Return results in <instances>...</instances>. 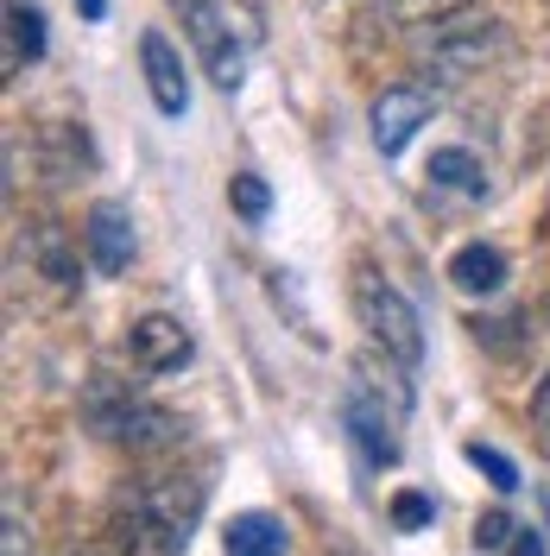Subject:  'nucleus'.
Instances as JSON below:
<instances>
[{
	"label": "nucleus",
	"mask_w": 550,
	"mask_h": 556,
	"mask_svg": "<svg viewBox=\"0 0 550 556\" xmlns=\"http://www.w3.org/2000/svg\"><path fill=\"white\" fill-rule=\"evenodd\" d=\"M177 20H184L190 45H197L209 83H215L222 96H235L247 83V33L235 26L228 0H177Z\"/></svg>",
	"instance_id": "4"
},
{
	"label": "nucleus",
	"mask_w": 550,
	"mask_h": 556,
	"mask_svg": "<svg viewBox=\"0 0 550 556\" xmlns=\"http://www.w3.org/2000/svg\"><path fill=\"white\" fill-rule=\"evenodd\" d=\"M430 519H437V500L430 493H399L392 500V531H424Z\"/></svg>",
	"instance_id": "19"
},
{
	"label": "nucleus",
	"mask_w": 550,
	"mask_h": 556,
	"mask_svg": "<svg viewBox=\"0 0 550 556\" xmlns=\"http://www.w3.org/2000/svg\"><path fill=\"white\" fill-rule=\"evenodd\" d=\"M513 538H518V525L507 519V513H482V519H475V551H507Z\"/></svg>",
	"instance_id": "20"
},
{
	"label": "nucleus",
	"mask_w": 550,
	"mask_h": 556,
	"mask_svg": "<svg viewBox=\"0 0 550 556\" xmlns=\"http://www.w3.org/2000/svg\"><path fill=\"white\" fill-rule=\"evenodd\" d=\"M500 20H437L430 38H424V70L430 76H443V83H462V76H475V70L500 51Z\"/></svg>",
	"instance_id": "5"
},
{
	"label": "nucleus",
	"mask_w": 550,
	"mask_h": 556,
	"mask_svg": "<svg viewBox=\"0 0 550 556\" xmlns=\"http://www.w3.org/2000/svg\"><path fill=\"white\" fill-rule=\"evenodd\" d=\"M291 551V525L278 513H235L222 531V556H285Z\"/></svg>",
	"instance_id": "11"
},
{
	"label": "nucleus",
	"mask_w": 550,
	"mask_h": 556,
	"mask_svg": "<svg viewBox=\"0 0 550 556\" xmlns=\"http://www.w3.org/2000/svg\"><path fill=\"white\" fill-rule=\"evenodd\" d=\"M83 417H89V430H96L102 443H127V450H159V443H172L177 430H184L165 405H152L146 392H134V386H121V380L89 386Z\"/></svg>",
	"instance_id": "2"
},
{
	"label": "nucleus",
	"mask_w": 550,
	"mask_h": 556,
	"mask_svg": "<svg viewBox=\"0 0 550 556\" xmlns=\"http://www.w3.org/2000/svg\"><path fill=\"white\" fill-rule=\"evenodd\" d=\"M430 114H437V89H424V83H392V89H379L374 108H367L379 159H399L417 139V127H430Z\"/></svg>",
	"instance_id": "6"
},
{
	"label": "nucleus",
	"mask_w": 550,
	"mask_h": 556,
	"mask_svg": "<svg viewBox=\"0 0 550 556\" xmlns=\"http://www.w3.org/2000/svg\"><path fill=\"white\" fill-rule=\"evenodd\" d=\"M139 70H146V89H152V108L165 121H184L190 114V76H184V58L165 33L139 38Z\"/></svg>",
	"instance_id": "9"
},
{
	"label": "nucleus",
	"mask_w": 550,
	"mask_h": 556,
	"mask_svg": "<svg viewBox=\"0 0 550 556\" xmlns=\"http://www.w3.org/2000/svg\"><path fill=\"white\" fill-rule=\"evenodd\" d=\"M83 241H89V260H96V273H127L134 266V215L127 203H96L89 208V228H83Z\"/></svg>",
	"instance_id": "10"
},
{
	"label": "nucleus",
	"mask_w": 550,
	"mask_h": 556,
	"mask_svg": "<svg viewBox=\"0 0 550 556\" xmlns=\"http://www.w3.org/2000/svg\"><path fill=\"white\" fill-rule=\"evenodd\" d=\"M342 430L354 437V450L367 455L374 468H392L399 462V417L379 405V392L367 380H354L342 392Z\"/></svg>",
	"instance_id": "7"
},
{
	"label": "nucleus",
	"mask_w": 550,
	"mask_h": 556,
	"mask_svg": "<svg viewBox=\"0 0 550 556\" xmlns=\"http://www.w3.org/2000/svg\"><path fill=\"white\" fill-rule=\"evenodd\" d=\"M76 13L83 20H108V0H76Z\"/></svg>",
	"instance_id": "24"
},
{
	"label": "nucleus",
	"mask_w": 550,
	"mask_h": 556,
	"mask_svg": "<svg viewBox=\"0 0 550 556\" xmlns=\"http://www.w3.org/2000/svg\"><path fill=\"white\" fill-rule=\"evenodd\" d=\"M462 455H468V462H475V468L487 475V486H493V493H513V486H518V468H513V455H500L493 443H468Z\"/></svg>",
	"instance_id": "17"
},
{
	"label": "nucleus",
	"mask_w": 550,
	"mask_h": 556,
	"mask_svg": "<svg viewBox=\"0 0 550 556\" xmlns=\"http://www.w3.org/2000/svg\"><path fill=\"white\" fill-rule=\"evenodd\" d=\"M228 203H235V215H241V222H266V208H273V190H266V177L241 172L235 184H228Z\"/></svg>",
	"instance_id": "16"
},
{
	"label": "nucleus",
	"mask_w": 550,
	"mask_h": 556,
	"mask_svg": "<svg viewBox=\"0 0 550 556\" xmlns=\"http://www.w3.org/2000/svg\"><path fill=\"white\" fill-rule=\"evenodd\" d=\"M127 354H134L139 374H177V367H190L197 342H190V329H184L177 316L152 311V316H139L134 329H127Z\"/></svg>",
	"instance_id": "8"
},
{
	"label": "nucleus",
	"mask_w": 550,
	"mask_h": 556,
	"mask_svg": "<svg viewBox=\"0 0 550 556\" xmlns=\"http://www.w3.org/2000/svg\"><path fill=\"white\" fill-rule=\"evenodd\" d=\"M538 506H545V531H550V493H538Z\"/></svg>",
	"instance_id": "25"
},
{
	"label": "nucleus",
	"mask_w": 550,
	"mask_h": 556,
	"mask_svg": "<svg viewBox=\"0 0 550 556\" xmlns=\"http://www.w3.org/2000/svg\"><path fill=\"white\" fill-rule=\"evenodd\" d=\"M532 424H538V430L550 437V374L538 380V392H532Z\"/></svg>",
	"instance_id": "22"
},
{
	"label": "nucleus",
	"mask_w": 550,
	"mask_h": 556,
	"mask_svg": "<svg viewBox=\"0 0 550 556\" xmlns=\"http://www.w3.org/2000/svg\"><path fill=\"white\" fill-rule=\"evenodd\" d=\"M45 58V13L33 0H7V70L20 76V64Z\"/></svg>",
	"instance_id": "13"
},
{
	"label": "nucleus",
	"mask_w": 550,
	"mask_h": 556,
	"mask_svg": "<svg viewBox=\"0 0 550 556\" xmlns=\"http://www.w3.org/2000/svg\"><path fill=\"white\" fill-rule=\"evenodd\" d=\"M507 556H545V544H538V531L525 525V531H518L513 544H507Z\"/></svg>",
	"instance_id": "23"
},
{
	"label": "nucleus",
	"mask_w": 550,
	"mask_h": 556,
	"mask_svg": "<svg viewBox=\"0 0 550 556\" xmlns=\"http://www.w3.org/2000/svg\"><path fill=\"white\" fill-rule=\"evenodd\" d=\"M449 285L455 291H468V298H493L500 285H507V253L487 241H468L449 253Z\"/></svg>",
	"instance_id": "12"
},
{
	"label": "nucleus",
	"mask_w": 550,
	"mask_h": 556,
	"mask_svg": "<svg viewBox=\"0 0 550 556\" xmlns=\"http://www.w3.org/2000/svg\"><path fill=\"white\" fill-rule=\"evenodd\" d=\"M38 266L58 278V285H83V278H76V260L64 253V235H58V228H38Z\"/></svg>",
	"instance_id": "18"
},
{
	"label": "nucleus",
	"mask_w": 550,
	"mask_h": 556,
	"mask_svg": "<svg viewBox=\"0 0 550 556\" xmlns=\"http://www.w3.org/2000/svg\"><path fill=\"white\" fill-rule=\"evenodd\" d=\"M545 323H550V298H545Z\"/></svg>",
	"instance_id": "27"
},
{
	"label": "nucleus",
	"mask_w": 550,
	"mask_h": 556,
	"mask_svg": "<svg viewBox=\"0 0 550 556\" xmlns=\"http://www.w3.org/2000/svg\"><path fill=\"white\" fill-rule=\"evenodd\" d=\"M7 556H33V525L20 513V493H7Z\"/></svg>",
	"instance_id": "21"
},
{
	"label": "nucleus",
	"mask_w": 550,
	"mask_h": 556,
	"mask_svg": "<svg viewBox=\"0 0 550 556\" xmlns=\"http://www.w3.org/2000/svg\"><path fill=\"white\" fill-rule=\"evenodd\" d=\"M354 311L367 323V336L399 361V374H417V367H424V323H417V311L399 298V285H386L374 266L354 273Z\"/></svg>",
	"instance_id": "3"
},
{
	"label": "nucleus",
	"mask_w": 550,
	"mask_h": 556,
	"mask_svg": "<svg viewBox=\"0 0 550 556\" xmlns=\"http://www.w3.org/2000/svg\"><path fill=\"white\" fill-rule=\"evenodd\" d=\"M430 184L455 190V197H487V165L462 146H443V152H430Z\"/></svg>",
	"instance_id": "14"
},
{
	"label": "nucleus",
	"mask_w": 550,
	"mask_h": 556,
	"mask_svg": "<svg viewBox=\"0 0 550 556\" xmlns=\"http://www.w3.org/2000/svg\"><path fill=\"white\" fill-rule=\"evenodd\" d=\"M455 7H468V0H367V13L386 26H437Z\"/></svg>",
	"instance_id": "15"
},
{
	"label": "nucleus",
	"mask_w": 550,
	"mask_h": 556,
	"mask_svg": "<svg viewBox=\"0 0 550 556\" xmlns=\"http://www.w3.org/2000/svg\"><path fill=\"white\" fill-rule=\"evenodd\" d=\"M203 506H209V486L197 475L134 481L114 500V551L121 556H184Z\"/></svg>",
	"instance_id": "1"
},
{
	"label": "nucleus",
	"mask_w": 550,
	"mask_h": 556,
	"mask_svg": "<svg viewBox=\"0 0 550 556\" xmlns=\"http://www.w3.org/2000/svg\"><path fill=\"white\" fill-rule=\"evenodd\" d=\"M342 556H348V551H342Z\"/></svg>",
	"instance_id": "28"
},
{
	"label": "nucleus",
	"mask_w": 550,
	"mask_h": 556,
	"mask_svg": "<svg viewBox=\"0 0 550 556\" xmlns=\"http://www.w3.org/2000/svg\"><path fill=\"white\" fill-rule=\"evenodd\" d=\"M70 556H102V551H70Z\"/></svg>",
	"instance_id": "26"
}]
</instances>
